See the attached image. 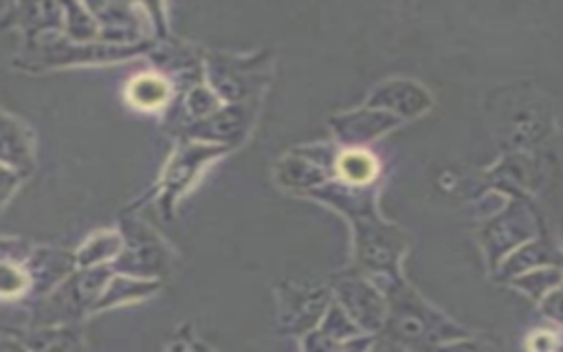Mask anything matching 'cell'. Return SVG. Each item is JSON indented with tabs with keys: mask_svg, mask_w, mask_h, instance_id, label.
I'll list each match as a JSON object with an SVG mask.
<instances>
[{
	"mask_svg": "<svg viewBox=\"0 0 563 352\" xmlns=\"http://www.w3.org/2000/svg\"><path fill=\"white\" fill-rule=\"evenodd\" d=\"M312 196L350 216L354 224V262L361 275L372 279L383 293L402 282L398 264L409 238L376 213L374 191L369 187H352L339 180L312 189Z\"/></svg>",
	"mask_w": 563,
	"mask_h": 352,
	"instance_id": "cell-1",
	"label": "cell"
},
{
	"mask_svg": "<svg viewBox=\"0 0 563 352\" xmlns=\"http://www.w3.org/2000/svg\"><path fill=\"white\" fill-rule=\"evenodd\" d=\"M387 321L383 328V337L416 350V352H435L442 343L468 337L471 332L438 308H433L427 299H422L407 282H398L387 293Z\"/></svg>",
	"mask_w": 563,
	"mask_h": 352,
	"instance_id": "cell-2",
	"label": "cell"
},
{
	"mask_svg": "<svg viewBox=\"0 0 563 352\" xmlns=\"http://www.w3.org/2000/svg\"><path fill=\"white\" fill-rule=\"evenodd\" d=\"M334 301L352 317V321L365 332L378 337L387 321L385 293L358 271L341 275L332 286Z\"/></svg>",
	"mask_w": 563,
	"mask_h": 352,
	"instance_id": "cell-3",
	"label": "cell"
},
{
	"mask_svg": "<svg viewBox=\"0 0 563 352\" xmlns=\"http://www.w3.org/2000/svg\"><path fill=\"white\" fill-rule=\"evenodd\" d=\"M537 238V218L519 200L510 202L482 231V244L493 266H499L515 249Z\"/></svg>",
	"mask_w": 563,
	"mask_h": 352,
	"instance_id": "cell-4",
	"label": "cell"
},
{
	"mask_svg": "<svg viewBox=\"0 0 563 352\" xmlns=\"http://www.w3.org/2000/svg\"><path fill=\"white\" fill-rule=\"evenodd\" d=\"M334 295L323 286L282 284L279 286V326L288 334L306 337L319 328Z\"/></svg>",
	"mask_w": 563,
	"mask_h": 352,
	"instance_id": "cell-5",
	"label": "cell"
},
{
	"mask_svg": "<svg viewBox=\"0 0 563 352\" xmlns=\"http://www.w3.org/2000/svg\"><path fill=\"white\" fill-rule=\"evenodd\" d=\"M121 235L125 244L121 255L112 262V271L145 279H158L167 271V253L145 224L125 222Z\"/></svg>",
	"mask_w": 563,
	"mask_h": 352,
	"instance_id": "cell-6",
	"label": "cell"
},
{
	"mask_svg": "<svg viewBox=\"0 0 563 352\" xmlns=\"http://www.w3.org/2000/svg\"><path fill=\"white\" fill-rule=\"evenodd\" d=\"M262 59H238V57H224V55H211L207 59V77L211 84V90L231 103H242L251 97V92L260 90L262 84V68L257 62Z\"/></svg>",
	"mask_w": 563,
	"mask_h": 352,
	"instance_id": "cell-7",
	"label": "cell"
},
{
	"mask_svg": "<svg viewBox=\"0 0 563 352\" xmlns=\"http://www.w3.org/2000/svg\"><path fill=\"white\" fill-rule=\"evenodd\" d=\"M147 44H79V42H55L53 37L40 40L31 55L44 66H66L79 62H114L132 57L145 51Z\"/></svg>",
	"mask_w": 563,
	"mask_h": 352,
	"instance_id": "cell-8",
	"label": "cell"
},
{
	"mask_svg": "<svg viewBox=\"0 0 563 352\" xmlns=\"http://www.w3.org/2000/svg\"><path fill=\"white\" fill-rule=\"evenodd\" d=\"M253 117H255V101L229 103L202 121L187 123L185 134L202 143L231 147L244 139Z\"/></svg>",
	"mask_w": 563,
	"mask_h": 352,
	"instance_id": "cell-9",
	"label": "cell"
},
{
	"mask_svg": "<svg viewBox=\"0 0 563 352\" xmlns=\"http://www.w3.org/2000/svg\"><path fill=\"white\" fill-rule=\"evenodd\" d=\"M229 147L222 145H211L202 141H185L178 152L172 156L165 174H163V205L169 211L174 200L194 183L196 174L216 156L224 154Z\"/></svg>",
	"mask_w": 563,
	"mask_h": 352,
	"instance_id": "cell-10",
	"label": "cell"
},
{
	"mask_svg": "<svg viewBox=\"0 0 563 352\" xmlns=\"http://www.w3.org/2000/svg\"><path fill=\"white\" fill-rule=\"evenodd\" d=\"M431 103L433 101L427 88L411 79H387L378 84L365 101L367 108L389 112L400 121L424 114L431 108Z\"/></svg>",
	"mask_w": 563,
	"mask_h": 352,
	"instance_id": "cell-11",
	"label": "cell"
},
{
	"mask_svg": "<svg viewBox=\"0 0 563 352\" xmlns=\"http://www.w3.org/2000/svg\"><path fill=\"white\" fill-rule=\"evenodd\" d=\"M400 123L398 117L383 112V110H374V108H361L354 112H345L339 117L330 119V125L339 139V143H343L347 150H361L365 143L374 141L376 136L385 134L387 130L396 128Z\"/></svg>",
	"mask_w": 563,
	"mask_h": 352,
	"instance_id": "cell-12",
	"label": "cell"
},
{
	"mask_svg": "<svg viewBox=\"0 0 563 352\" xmlns=\"http://www.w3.org/2000/svg\"><path fill=\"white\" fill-rule=\"evenodd\" d=\"M77 266V257L59 251V249H33L29 260L24 262V268L31 275L33 290L37 293H51L57 284L66 282Z\"/></svg>",
	"mask_w": 563,
	"mask_h": 352,
	"instance_id": "cell-13",
	"label": "cell"
},
{
	"mask_svg": "<svg viewBox=\"0 0 563 352\" xmlns=\"http://www.w3.org/2000/svg\"><path fill=\"white\" fill-rule=\"evenodd\" d=\"M88 9L99 22V37L108 40V44H130L141 35V24L134 7L101 2L88 4Z\"/></svg>",
	"mask_w": 563,
	"mask_h": 352,
	"instance_id": "cell-14",
	"label": "cell"
},
{
	"mask_svg": "<svg viewBox=\"0 0 563 352\" xmlns=\"http://www.w3.org/2000/svg\"><path fill=\"white\" fill-rule=\"evenodd\" d=\"M559 262V251L541 240V238H534L526 244H521L519 249H515L501 264H499V277L501 279H515L528 271H534V268H541V266H552Z\"/></svg>",
	"mask_w": 563,
	"mask_h": 352,
	"instance_id": "cell-15",
	"label": "cell"
},
{
	"mask_svg": "<svg viewBox=\"0 0 563 352\" xmlns=\"http://www.w3.org/2000/svg\"><path fill=\"white\" fill-rule=\"evenodd\" d=\"M2 165L20 174H29L33 165V136L29 128L11 114L2 117Z\"/></svg>",
	"mask_w": 563,
	"mask_h": 352,
	"instance_id": "cell-16",
	"label": "cell"
},
{
	"mask_svg": "<svg viewBox=\"0 0 563 352\" xmlns=\"http://www.w3.org/2000/svg\"><path fill=\"white\" fill-rule=\"evenodd\" d=\"M20 339L31 352H86L81 330L75 323L35 328Z\"/></svg>",
	"mask_w": 563,
	"mask_h": 352,
	"instance_id": "cell-17",
	"label": "cell"
},
{
	"mask_svg": "<svg viewBox=\"0 0 563 352\" xmlns=\"http://www.w3.org/2000/svg\"><path fill=\"white\" fill-rule=\"evenodd\" d=\"M161 288L158 279H145V277H132V275H123L117 273L110 277L106 290L101 293L95 310H103V308H114L119 304H130V301H139L145 299L150 295H154Z\"/></svg>",
	"mask_w": 563,
	"mask_h": 352,
	"instance_id": "cell-18",
	"label": "cell"
},
{
	"mask_svg": "<svg viewBox=\"0 0 563 352\" xmlns=\"http://www.w3.org/2000/svg\"><path fill=\"white\" fill-rule=\"evenodd\" d=\"M336 176L352 187H369L378 176V161L367 150H343L334 158Z\"/></svg>",
	"mask_w": 563,
	"mask_h": 352,
	"instance_id": "cell-19",
	"label": "cell"
},
{
	"mask_svg": "<svg viewBox=\"0 0 563 352\" xmlns=\"http://www.w3.org/2000/svg\"><path fill=\"white\" fill-rule=\"evenodd\" d=\"M123 235L119 231H99L90 235L77 251V268L112 266L123 251Z\"/></svg>",
	"mask_w": 563,
	"mask_h": 352,
	"instance_id": "cell-20",
	"label": "cell"
},
{
	"mask_svg": "<svg viewBox=\"0 0 563 352\" xmlns=\"http://www.w3.org/2000/svg\"><path fill=\"white\" fill-rule=\"evenodd\" d=\"M128 101L141 110H156L163 108L169 97H172V88L169 84L158 77V75H139L128 84Z\"/></svg>",
	"mask_w": 563,
	"mask_h": 352,
	"instance_id": "cell-21",
	"label": "cell"
},
{
	"mask_svg": "<svg viewBox=\"0 0 563 352\" xmlns=\"http://www.w3.org/2000/svg\"><path fill=\"white\" fill-rule=\"evenodd\" d=\"M20 24L26 29L29 40L33 35H42L44 31L59 29L64 24V4L55 2H35V4H20Z\"/></svg>",
	"mask_w": 563,
	"mask_h": 352,
	"instance_id": "cell-22",
	"label": "cell"
},
{
	"mask_svg": "<svg viewBox=\"0 0 563 352\" xmlns=\"http://www.w3.org/2000/svg\"><path fill=\"white\" fill-rule=\"evenodd\" d=\"M510 284L528 295L532 301H541L545 295H550L554 288H559L563 284V268L559 264L552 266H541L534 271H528L515 279H510Z\"/></svg>",
	"mask_w": 563,
	"mask_h": 352,
	"instance_id": "cell-23",
	"label": "cell"
},
{
	"mask_svg": "<svg viewBox=\"0 0 563 352\" xmlns=\"http://www.w3.org/2000/svg\"><path fill=\"white\" fill-rule=\"evenodd\" d=\"M279 180L297 189H317L325 183V172L319 163H314L308 156L286 158L284 163H279Z\"/></svg>",
	"mask_w": 563,
	"mask_h": 352,
	"instance_id": "cell-24",
	"label": "cell"
},
{
	"mask_svg": "<svg viewBox=\"0 0 563 352\" xmlns=\"http://www.w3.org/2000/svg\"><path fill=\"white\" fill-rule=\"evenodd\" d=\"M64 26L68 37L79 44H88L99 37V22L90 13L88 4H64Z\"/></svg>",
	"mask_w": 563,
	"mask_h": 352,
	"instance_id": "cell-25",
	"label": "cell"
},
{
	"mask_svg": "<svg viewBox=\"0 0 563 352\" xmlns=\"http://www.w3.org/2000/svg\"><path fill=\"white\" fill-rule=\"evenodd\" d=\"M374 334H363L354 341H334L328 334H323L319 328H314L312 332H308L301 339V352H367L369 345L374 343Z\"/></svg>",
	"mask_w": 563,
	"mask_h": 352,
	"instance_id": "cell-26",
	"label": "cell"
},
{
	"mask_svg": "<svg viewBox=\"0 0 563 352\" xmlns=\"http://www.w3.org/2000/svg\"><path fill=\"white\" fill-rule=\"evenodd\" d=\"M319 330H321L323 334H328L330 339L341 341V343L354 341V339H358V337L365 334V332L352 321V317H350L334 299H332V304L328 306V310H325V315H323V319H321V323H319Z\"/></svg>",
	"mask_w": 563,
	"mask_h": 352,
	"instance_id": "cell-27",
	"label": "cell"
},
{
	"mask_svg": "<svg viewBox=\"0 0 563 352\" xmlns=\"http://www.w3.org/2000/svg\"><path fill=\"white\" fill-rule=\"evenodd\" d=\"M220 108H222V106H220V97H218L211 88H207V86H202V84L191 86L189 92H187V97H185V112H187V117L191 119L189 123L202 121V119L211 117L213 112H218Z\"/></svg>",
	"mask_w": 563,
	"mask_h": 352,
	"instance_id": "cell-28",
	"label": "cell"
},
{
	"mask_svg": "<svg viewBox=\"0 0 563 352\" xmlns=\"http://www.w3.org/2000/svg\"><path fill=\"white\" fill-rule=\"evenodd\" d=\"M29 288H33L31 275L24 268V264H15V262H7L2 264V297L7 301L22 297Z\"/></svg>",
	"mask_w": 563,
	"mask_h": 352,
	"instance_id": "cell-29",
	"label": "cell"
},
{
	"mask_svg": "<svg viewBox=\"0 0 563 352\" xmlns=\"http://www.w3.org/2000/svg\"><path fill=\"white\" fill-rule=\"evenodd\" d=\"M435 352H501L499 343L490 337H462L449 343H442Z\"/></svg>",
	"mask_w": 563,
	"mask_h": 352,
	"instance_id": "cell-30",
	"label": "cell"
},
{
	"mask_svg": "<svg viewBox=\"0 0 563 352\" xmlns=\"http://www.w3.org/2000/svg\"><path fill=\"white\" fill-rule=\"evenodd\" d=\"M539 310L545 319L563 328V284L539 301Z\"/></svg>",
	"mask_w": 563,
	"mask_h": 352,
	"instance_id": "cell-31",
	"label": "cell"
},
{
	"mask_svg": "<svg viewBox=\"0 0 563 352\" xmlns=\"http://www.w3.org/2000/svg\"><path fill=\"white\" fill-rule=\"evenodd\" d=\"M528 352H556V332L537 330L528 337Z\"/></svg>",
	"mask_w": 563,
	"mask_h": 352,
	"instance_id": "cell-32",
	"label": "cell"
},
{
	"mask_svg": "<svg viewBox=\"0 0 563 352\" xmlns=\"http://www.w3.org/2000/svg\"><path fill=\"white\" fill-rule=\"evenodd\" d=\"M22 176H24V174H20V172H15V169L2 165V176H0V183H2V205L9 202L13 189L20 185Z\"/></svg>",
	"mask_w": 563,
	"mask_h": 352,
	"instance_id": "cell-33",
	"label": "cell"
},
{
	"mask_svg": "<svg viewBox=\"0 0 563 352\" xmlns=\"http://www.w3.org/2000/svg\"><path fill=\"white\" fill-rule=\"evenodd\" d=\"M367 352H416V350H409V348H405V345H400V343L380 334V337L374 339V343L369 345Z\"/></svg>",
	"mask_w": 563,
	"mask_h": 352,
	"instance_id": "cell-34",
	"label": "cell"
},
{
	"mask_svg": "<svg viewBox=\"0 0 563 352\" xmlns=\"http://www.w3.org/2000/svg\"><path fill=\"white\" fill-rule=\"evenodd\" d=\"M2 352H31L29 348H26V343L20 339V337H9V334H4L2 337Z\"/></svg>",
	"mask_w": 563,
	"mask_h": 352,
	"instance_id": "cell-35",
	"label": "cell"
},
{
	"mask_svg": "<svg viewBox=\"0 0 563 352\" xmlns=\"http://www.w3.org/2000/svg\"><path fill=\"white\" fill-rule=\"evenodd\" d=\"M167 352H189V345H187L185 341H174V343L167 348Z\"/></svg>",
	"mask_w": 563,
	"mask_h": 352,
	"instance_id": "cell-36",
	"label": "cell"
},
{
	"mask_svg": "<svg viewBox=\"0 0 563 352\" xmlns=\"http://www.w3.org/2000/svg\"><path fill=\"white\" fill-rule=\"evenodd\" d=\"M189 352H213V350L200 341H194V343H189Z\"/></svg>",
	"mask_w": 563,
	"mask_h": 352,
	"instance_id": "cell-37",
	"label": "cell"
},
{
	"mask_svg": "<svg viewBox=\"0 0 563 352\" xmlns=\"http://www.w3.org/2000/svg\"><path fill=\"white\" fill-rule=\"evenodd\" d=\"M556 352H563V328L556 332Z\"/></svg>",
	"mask_w": 563,
	"mask_h": 352,
	"instance_id": "cell-38",
	"label": "cell"
}]
</instances>
